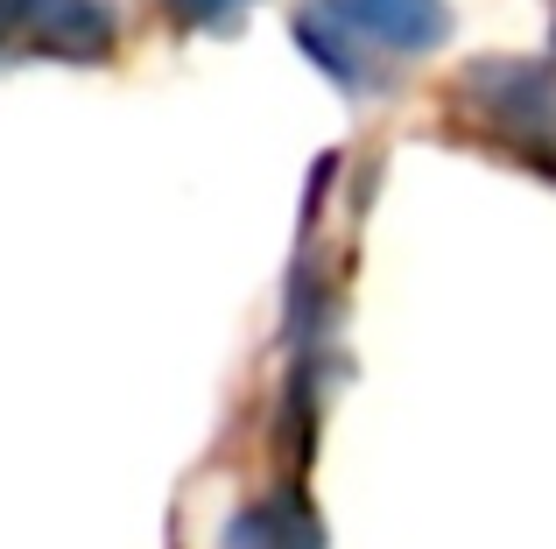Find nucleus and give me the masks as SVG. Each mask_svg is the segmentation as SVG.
I'll return each mask as SVG.
<instances>
[{"label": "nucleus", "mask_w": 556, "mask_h": 549, "mask_svg": "<svg viewBox=\"0 0 556 549\" xmlns=\"http://www.w3.org/2000/svg\"><path fill=\"white\" fill-rule=\"evenodd\" d=\"M331 8L388 50H430L444 36V0H331Z\"/></svg>", "instance_id": "1"}, {"label": "nucleus", "mask_w": 556, "mask_h": 549, "mask_svg": "<svg viewBox=\"0 0 556 549\" xmlns=\"http://www.w3.org/2000/svg\"><path fill=\"white\" fill-rule=\"evenodd\" d=\"M184 8H232V0H184Z\"/></svg>", "instance_id": "2"}]
</instances>
